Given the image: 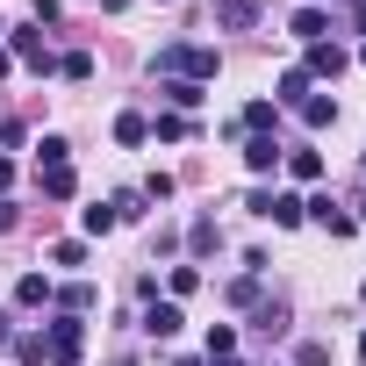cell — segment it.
<instances>
[{
	"mask_svg": "<svg viewBox=\"0 0 366 366\" xmlns=\"http://www.w3.org/2000/svg\"><path fill=\"white\" fill-rule=\"evenodd\" d=\"M158 79H216V44H165L158 51V65H151Z\"/></svg>",
	"mask_w": 366,
	"mask_h": 366,
	"instance_id": "6da1fadb",
	"label": "cell"
},
{
	"mask_svg": "<svg viewBox=\"0 0 366 366\" xmlns=\"http://www.w3.org/2000/svg\"><path fill=\"white\" fill-rule=\"evenodd\" d=\"M79 352H86V323H79V316H58V323L44 330V359H51V366H79Z\"/></svg>",
	"mask_w": 366,
	"mask_h": 366,
	"instance_id": "7a4b0ae2",
	"label": "cell"
},
{
	"mask_svg": "<svg viewBox=\"0 0 366 366\" xmlns=\"http://www.w3.org/2000/svg\"><path fill=\"white\" fill-rule=\"evenodd\" d=\"M252 216H266V223H280V230H295L309 209H302V194H273V187H259L252 194Z\"/></svg>",
	"mask_w": 366,
	"mask_h": 366,
	"instance_id": "3957f363",
	"label": "cell"
},
{
	"mask_svg": "<svg viewBox=\"0 0 366 366\" xmlns=\"http://www.w3.org/2000/svg\"><path fill=\"white\" fill-rule=\"evenodd\" d=\"M8 58H22V65H36V72H51L58 58H51V44H44V29H8Z\"/></svg>",
	"mask_w": 366,
	"mask_h": 366,
	"instance_id": "277c9868",
	"label": "cell"
},
{
	"mask_svg": "<svg viewBox=\"0 0 366 366\" xmlns=\"http://www.w3.org/2000/svg\"><path fill=\"white\" fill-rule=\"evenodd\" d=\"M302 72H309V79H337V72H345V44H330V36L309 44V65H302Z\"/></svg>",
	"mask_w": 366,
	"mask_h": 366,
	"instance_id": "5b68a950",
	"label": "cell"
},
{
	"mask_svg": "<svg viewBox=\"0 0 366 366\" xmlns=\"http://www.w3.org/2000/svg\"><path fill=\"white\" fill-rule=\"evenodd\" d=\"M179 323H187L179 302H151V309H144V330H151V337H179Z\"/></svg>",
	"mask_w": 366,
	"mask_h": 366,
	"instance_id": "8992f818",
	"label": "cell"
},
{
	"mask_svg": "<svg viewBox=\"0 0 366 366\" xmlns=\"http://www.w3.org/2000/svg\"><path fill=\"white\" fill-rule=\"evenodd\" d=\"M287 29H295L302 44H323V36H330V15H323V8H295V15H287Z\"/></svg>",
	"mask_w": 366,
	"mask_h": 366,
	"instance_id": "52a82bcc",
	"label": "cell"
},
{
	"mask_svg": "<svg viewBox=\"0 0 366 366\" xmlns=\"http://www.w3.org/2000/svg\"><path fill=\"white\" fill-rule=\"evenodd\" d=\"M280 158H287V151H280V137H244V165H252V172H273Z\"/></svg>",
	"mask_w": 366,
	"mask_h": 366,
	"instance_id": "ba28073f",
	"label": "cell"
},
{
	"mask_svg": "<svg viewBox=\"0 0 366 366\" xmlns=\"http://www.w3.org/2000/svg\"><path fill=\"white\" fill-rule=\"evenodd\" d=\"M259 22V0H216V29H252Z\"/></svg>",
	"mask_w": 366,
	"mask_h": 366,
	"instance_id": "9c48e42d",
	"label": "cell"
},
{
	"mask_svg": "<svg viewBox=\"0 0 366 366\" xmlns=\"http://www.w3.org/2000/svg\"><path fill=\"white\" fill-rule=\"evenodd\" d=\"M302 101H309V72H302V65H287V72H280V94H273V108H302Z\"/></svg>",
	"mask_w": 366,
	"mask_h": 366,
	"instance_id": "30bf717a",
	"label": "cell"
},
{
	"mask_svg": "<svg viewBox=\"0 0 366 366\" xmlns=\"http://www.w3.org/2000/svg\"><path fill=\"white\" fill-rule=\"evenodd\" d=\"M36 179H44V194H51V202H72V187H79L72 165H36Z\"/></svg>",
	"mask_w": 366,
	"mask_h": 366,
	"instance_id": "8fae6325",
	"label": "cell"
},
{
	"mask_svg": "<svg viewBox=\"0 0 366 366\" xmlns=\"http://www.w3.org/2000/svg\"><path fill=\"white\" fill-rule=\"evenodd\" d=\"M302 122H309V129H330V122H337V101H330V94H309V101H302Z\"/></svg>",
	"mask_w": 366,
	"mask_h": 366,
	"instance_id": "7c38bea8",
	"label": "cell"
},
{
	"mask_svg": "<svg viewBox=\"0 0 366 366\" xmlns=\"http://www.w3.org/2000/svg\"><path fill=\"white\" fill-rule=\"evenodd\" d=\"M15 302H22V309H44V302H51V280H44V273H22V280H15Z\"/></svg>",
	"mask_w": 366,
	"mask_h": 366,
	"instance_id": "4fadbf2b",
	"label": "cell"
},
{
	"mask_svg": "<svg viewBox=\"0 0 366 366\" xmlns=\"http://www.w3.org/2000/svg\"><path fill=\"white\" fill-rule=\"evenodd\" d=\"M273 122H280V108H273V101H252V108H244V129H252V137H266Z\"/></svg>",
	"mask_w": 366,
	"mask_h": 366,
	"instance_id": "5bb4252c",
	"label": "cell"
},
{
	"mask_svg": "<svg viewBox=\"0 0 366 366\" xmlns=\"http://www.w3.org/2000/svg\"><path fill=\"white\" fill-rule=\"evenodd\" d=\"M280 165H287V172H295V179H323V158H316V151H287V158H280Z\"/></svg>",
	"mask_w": 366,
	"mask_h": 366,
	"instance_id": "9a60e30c",
	"label": "cell"
},
{
	"mask_svg": "<svg viewBox=\"0 0 366 366\" xmlns=\"http://www.w3.org/2000/svg\"><path fill=\"white\" fill-rule=\"evenodd\" d=\"M165 101H172V108H202V86H194V79H165Z\"/></svg>",
	"mask_w": 366,
	"mask_h": 366,
	"instance_id": "2e32d148",
	"label": "cell"
},
{
	"mask_svg": "<svg viewBox=\"0 0 366 366\" xmlns=\"http://www.w3.org/2000/svg\"><path fill=\"white\" fill-rule=\"evenodd\" d=\"M144 137H151L144 115H115V144H144Z\"/></svg>",
	"mask_w": 366,
	"mask_h": 366,
	"instance_id": "e0dca14e",
	"label": "cell"
},
{
	"mask_svg": "<svg viewBox=\"0 0 366 366\" xmlns=\"http://www.w3.org/2000/svg\"><path fill=\"white\" fill-rule=\"evenodd\" d=\"M230 352H237V323H216L209 330V359H230Z\"/></svg>",
	"mask_w": 366,
	"mask_h": 366,
	"instance_id": "ac0fdd59",
	"label": "cell"
},
{
	"mask_svg": "<svg viewBox=\"0 0 366 366\" xmlns=\"http://www.w3.org/2000/svg\"><path fill=\"white\" fill-rule=\"evenodd\" d=\"M36 151H44V158H36V165H72V144H65V137H44V144H36Z\"/></svg>",
	"mask_w": 366,
	"mask_h": 366,
	"instance_id": "d6986e66",
	"label": "cell"
},
{
	"mask_svg": "<svg viewBox=\"0 0 366 366\" xmlns=\"http://www.w3.org/2000/svg\"><path fill=\"white\" fill-rule=\"evenodd\" d=\"M79 223H86V237H108V230H115V209H108V202H101V209H86V216H79Z\"/></svg>",
	"mask_w": 366,
	"mask_h": 366,
	"instance_id": "ffe728a7",
	"label": "cell"
},
{
	"mask_svg": "<svg viewBox=\"0 0 366 366\" xmlns=\"http://www.w3.org/2000/svg\"><path fill=\"white\" fill-rule=\"evenodd\" d=\"M51 266H86V244H79V237H65V244H51Z\"/></svg>",
	"mask_w": 366,
	"mask_h": 366,
	"instance_id": "44dd1931",
	"label": "cell"
},
{
	"mask_svg": "<svg viewBox=\"0 0 366 366\" xmlns=\"http://www.w3.org/2000/svg\"><path fill=\"white\" fill-rule=\"evenodd\" d=\"M58 302H65V316H86V309H94V287H86V280H79V287H65V295H58Z\"/></svg>",
	"mask_w": 366,
	"mask_h": 366,
	"instance_id": "7402d4cb",
	"label": "cell"
},
{
	"mask_svg": "<svg viewBox=\"0 0 366 366\" xmlns=\"http://www.w3.org/2000/svg\"><path fill=\"white\" fill-rule=\"evenodd\" d=\"M187 129H194L187 115H158V144H179V137H187Z\"/></svg>",
	"mask_w": 366,
	"mask_h": 366,
	"instance_id": "603a6c76",
	"label": "cell"
},
{
	"mask_svg": "<svg viewBox=\"0 0 366 366\" xmlns=\"http://www.w3.org/2000/svg\"><path fill=\"white\" fill-rule=\"evenodd\" d=\"M58 72H65V79H86V72H94V58H86V51H65V58H58Z\"/></svg>",
	"mask_w": 366,
	"mask_h": 366,
	"instance_id": "cb8c5ba5",
	"label": "cell"
},
{
	"mask_svg": "<svg viewBox=\"0 0 366 366\" xmlns=\"http://www.w3.org/2000/svg\"><path fill=\"white\" fill-rule=\"evenodd\" d=\"M295 366H330V345H316V337H309V345L295 352Z\"/></svg>",
	"mask_w": 366,
	"mask_h": 366,
	"instance_id": "d4e9b609",
	"label": "cell"
},
{
	"mask_svg": "<svg viewBox=\"0 0 366 366\" xmlns=\"http://www.w3.org/2000/svg\"><path fill=\"white\" fill-rule=\"evenodd\" d=\"M15 137H22V129H15V122H8V115H0V144H15Z\"/></svg>",
	"mask_w": 366,
	"mask_h": 366,
	"instance_id": "484cf974",
	"label": "cell"
},
{
	"mask_svg": "<svg viewBox=\"0 0 366 366\" xmlns=\"http://www.w3.org/2000/svg\"><path fill=\"white\" fill-rule=\"evenodd\" d=\"M8 179H15V165H8V158H0V194H8Z\"/></svg>",
	"mask_w": 366,
	"mask_h": 366,
	"instance_id": "4316f807",
	"label": "cell"
},
{
	"mask_svg": "<svg viewBox=\"0 0 366 366\" xmlns=\"http://www.w3.org/2000/svg\"><path fill=\"white\" fill-rule=\"evenodd\" d=\"M8 72H15V58H8V51H0V79H8Z\"/></svg>",
	"mask_w": 366,
	"mask_h": 366,
	"instance_id": "83f0119b",
	"label": "cell"
},
{
	"mask_svg": "<svg viewBox=\"0 0 366 366\" xmlns=\"http://www.w3.org/2000/svg\"><path fill=\"white\" fill-rule=\"evenodd\" d=\"M8 223H15V209H8V202H0V230H8Z\"/></svg>",
	"mask_w": 366,
	"mask_h": 366,
	"instance_id": "f1b7e54d",
	"label": "cell"
},
{
	"mask_svg": "<svg viewBox=\"0 0 366 366\" xmlns=\"http://www.w3.org/2000/svg\"><path fill=\"white\" fill-rule=\"evenodd\" d=\"M359 29H366V0H359Z\"/></svg>",
	"mask_w": 366,
	"mask_h": 366,
	"instance_id": "f546056e",
	"label": "cell"
},
{
	"mask_svg": "<svg viewBox=\"0 0 366 366\" xmlns=\"http://www.w3.org/2000/svg\"><path fill=\"white\" fill-rule=\"evenodd\" d=\"M352 223H366V202H359V216H352Z\"/></svg>",
	"mask_w": 366,
	"mask_h": 366,
	"instance_id": "4dcf8cb0",
	"label": "cell"
},
{
	"mask_svg": "<svg viewBox=\"0 0 366 366\" xmlns=\"http://www.w3.org/2000/svg\"><path fill=\"white\" fill-rule=\"evenodd\" d=\"M359 366H366V337H359Z\"/></svg>",
	"mask_w": 366,
	"mask_h": 366,
	"instance_id": "1f68e13d",
	"label": "cell"
},
{
	"mask_svg": "<svg viewBox=\"0 0 366 366\" xmlns=\"http://www.w3.org/2000/svg\"><path fill=\"white\" fill-rule=\"evenodd\" d=\"M359 58H366V51H359Z\"/></svg>",
	"mask_w": 366,
	"mask_h": 366,
	"instance_id": "d6a6232c",
	"label": "cell"
}]
</instances>
